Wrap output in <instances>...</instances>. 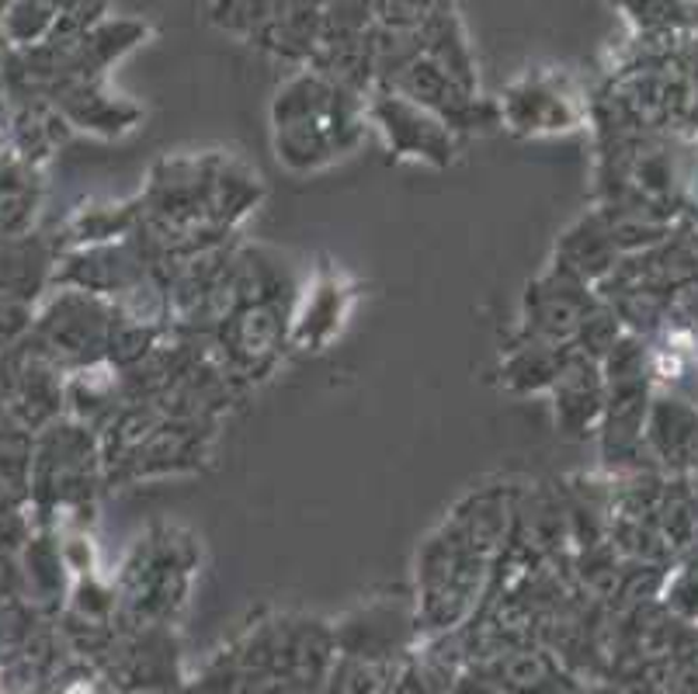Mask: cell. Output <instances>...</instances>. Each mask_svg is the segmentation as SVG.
Returning <instances> with one entry per match:
<instances>
[{
    "mask_svg": "<svg viewBox=\"0 0 698 694\" xmlns=\"http://www.w3.org/2000/svg\"><path fill=\"white\" fill-rule=\"evenodd\" d=\"M368 119L383 129L390 150L400 157H417L427 163H449L455 153V132L439 119L434 111L406 101L396 91L372 95Z\"/></svg>",
    "mask_w": 698,
    "mask_h": 694,
    "instance_id": "3",
    "label": "cell"
},
{
    "mask_svg": "<svg viewBox=\"0 0 698 694\" xmlns=\"http://www.w3.org/2000/svg\"><path fill=\"white\" fill-rule=\"evenodd\" d=\"M501 115L518 132H563L580 122V105L552 80H525L508 95Z\"/></svg>",
    "mask_w": 698,
    "mask_h": 694,
    "instance_id": "6",
    "label": "cell"
},
{
    "mask_svg": "<svg viewBox=\"0 0 698 694\" xmlns=\"http://www.w3.org/2000/svg\"><path fill=\"white\" fill-rule=\"evenodd\" d=\"M344 296H347V288H341L337 278H319L313 285V293L306 296L303 313L293 320V327H288L293 340L319 347L327 337H334L344 316Z\"/></svg>",
    "mask_w": 698,
    "mask_h": 694,
    "instance_id": "9",
    "label": "cell"
},
{
    "mask_svg": "<svg viewBox=\"0 0 698 694\" xmlns=\"http://www.w3.org/2000/svg\"><path fill=\"white\" fill-rule=\"evenodd\" d=\"M490 553L459 517L427 538L417 559V618L431 628H452L473 607Z\"/></svg>",
    "mask_w": 698,
    "mask_h": 694,
    "instance_id": "2",
    "label": "cell"
},
{
    "mask_svg": "<svg viewBox=\"0 0 698 694\" xmlns=\"http://www.w3.org/2000/svg\"><path fill=\"white\" fill-rule=\"evenodd\" d=\"M560 265L577 278L594 281L616 268V240L604 219H580L560 244Z\"/></svg>",
    "mask_w": 698,
    "mask_h": 694,
    "instance_id": "8",
    "label": "cell"
},
{
    "mask_svg": "<svg viewBox=\"0 0 698 694\" xmlns=\"http://www.w3.org/2000/svg\"><path fill=\"white\" fill-rule=\"evenodd\" d=\"M604 375L598 361L588 355H580L570 347V355L563 361V371L557 386H552V399H557V424L570 438H584L588 427L604 414Z\"/></svg>",
    "mask_w": 698,
    "mask_h": 694,
    "instance_id": "5",
    "label": "cell"
},
{
    "mask_svg": "<svg viewBox=\"0 0 698 694\" xmlns=\"http://www.w3.org/2000/svg\"><path fill=\"white\" fill-rule=\"evenodd\" d=\"M368 105L358 91L319 70L288 77L272 105L275 150L293 170H316L362 139Z\"/></svg>",
    "mask_w": 698,
    "mask_h": 694,
    "instance_id": "1",
    "label": "cell"
},
{
    "mask_svg": "<svg viewBox=\"0 0 698 694\" xmlns=\"http://www.w3.org/2000/svg\"><path fill=\"white\" fill-rule=\"evenodd\" d=\"M417 42L434 67L445 70L470 95H476V70H473L470 42H465L462 21L455 18L452 8H431L424 24L417 28Z\"/></svg>",
    "mask_w": 698,
    "mask_h": 694,
    "instance_id": "7",
    "label": "cell"
},
{
    "mask_svg": "<svg viewBox=\"0 0 698 694\" xmlns=\"http://www.w3.org/2000/svg\"><path fill=\"white\" fill-rule=\"evenodd\" d=\"M529 334L539 344L552 347H573L580 327L594 313L591 288L584 278H577L570 268L557 265L549 275H542L529 288Z\"/></svg>",
    "mask_w": 698,
    "mask_h": 694,
    "instance_id": "4",
    "label": "cell"
}]
</instances>
